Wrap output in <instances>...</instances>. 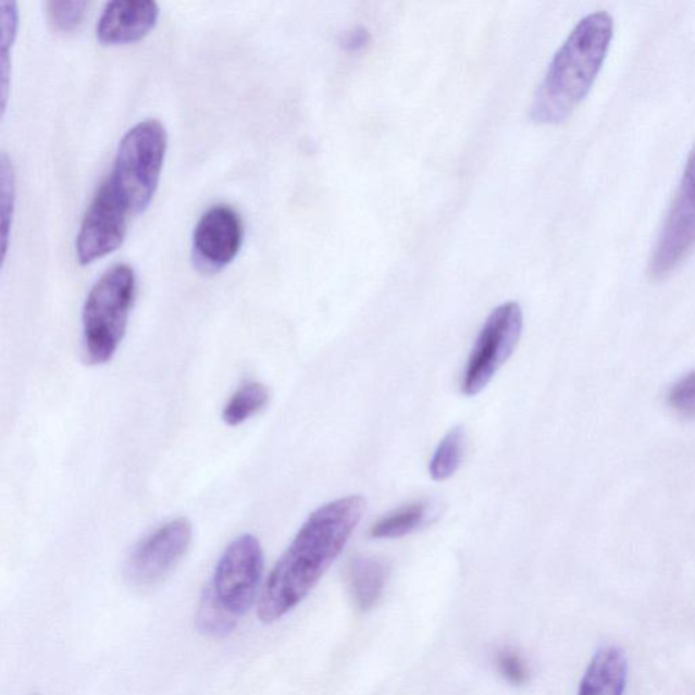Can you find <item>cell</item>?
<instances>
[{
  "instance_id": "9",
  "label": "cell",
  "mask_w": 695,
  "mask_h": 695,
  "mask_svg": "<svg viewBox=\"0 0 695 695\" xmlns=\"http://www.w3.org/2000/svg\"><path fill=\"white\" fill-rule=\"evenodd\" d=\"M131 215L133 213L111 181H103L87 207L76 237V256L80 264H92L116 251L127 237Z\"/></svg>"
},
{
  "instance_id": "8",
  "label": "cell",
  "mask_w": 695,
  "mask_h": 695,
  "mask_svg": "<svg viewBox=\"0 0 695 695\" xmlns=\"http://www.w3.org/2000/svg\"><path fill=\"white\" fill-rule=\"evenodd\" d=\"M194 536L186 518H175L160 525L129 551L124 562V578L135 588H151L165 580L183 560Z\"/></svg>"
},
{
  "instance_id": "1",
  "label": "cell",
  "mask_w": 695,
  "mask_h": 695,
  "mask_svg": "<svg viewBox=\"0 0 695 695\" xmlns=\"http://www.w3.org/2000/svg\"><path fill=\"white\" fill-rule=\"evenodd\" d=\"M365 507L364 497L348 496L311 513L268 576L257 606L262 623L282 620L314 589L342 555Z\"/></svg>"
},
{
  "instance_id": "11",
  "label": "cell",
  "mask_w": 695,
  "mask_h": 695,
  "mask_svg": "<svg viewBox=\"0 0 695 695\" xmlns=\"http://www.w3.org/2000/svg\"><path fill=\"white\" fill-rule=\"evenodd\" d=\"M160 5L151 0H114L103 9L97 24L102 46H127L138 42L154 29Z\"/></svg>"
},
{
  "instance_id": "16",
  "label": "cell",
  "mask_w": 695,
  "mask_h": 695,
  "mask_svg": "<svg viewBox=\"0 0 695 695\" xmlns=\"http://www.w3.org/2000/svg\"><path fill=\"white\" fill-rule=\"evenodd\" d=\"M464 451V431L462 426H456L447 432L430 462L432 480L445 481L452 477L461 467Z\"/></svg>"
},
{
  "instance_id": "13",
  "label": "cell",
  "mask_w": 695,
  "mask_h": 695,
  "mask_svg": "<svg viewBox=\"0 0 695 695\" xmlns=\"http://www.w3.org/2000/svg\"><path fill=\"white\" fill-rule=\"evenodd\" d=\"M350 596L360 611L374 609L386 584V568L372 557H356L348 569Z\"/></svg>"
},
{
  "instance_id": "22",
  "label": "cell",
  "mask_w": 695,
  "mask_h": 695,
  "mask_svg": "<svg viewBox=\"0 0 695 695\" xmlns=\"http://www.w3.org/2000/svg\"><path fill=\"white\" fill-rule=\"evenodd\" d=\"M365 42H369V33L360 29L349 33L346 40H344V47H347L350 51H358V49L365 46Z\"/></svg>"
},
{
  "instance_id": "10",
  "label": "cell",
  "mask_w": 695,
  "mask_h": 695,
  "mask_svg": "<svg viewBox=\"0 0 695 695\" xmlns=\"http://www.w3.org/2000/svg\"><path fill=\"white\" fill-rule=\"evenodd\" d=\"M244 222L232 206L216 204L197 222L191 253L197 270L218 273L232 264L244 244Z\"/></svg>"
},
{
  "instance_id": "15",
  "label": "cell",
  "mask_w": 695,
  "mask_h": 695,
  "mask_svg": "<svg viewBox=\"0 0 695 695\" xmlns=\"http://www.w3.org/2000/svg\"><path fill=\"white\" fill-rule=\"evenodd\" d=\"M426 513H429V505L424 501L404 506L372 525L370 535L375 539L402 538L425 522Z\"/></svg>"
},
{
  "instance_id": "17",
  "label": "cell",
  "mask_w": 695,
  "mask_h": 695,
  "mask_svg": "<svg viewBox=\"0 0 695 695\" xmlns=\"http://www.w3.org/2000/svg\"><path fill=\"white\" fill-rule=\"evenodd\" d=\"M15 204V175L8 156L0 158V216H2V260L8 253L11 222Z\"/></svg>"
},
{
  "instance_id": "5",
  "label": "cell",
  "mask_w": 695,
  "mask_h": 695,
  "mask_svg": "<svg viewBox=\"0 0 695 695\" xmlns=\"http://www.w3.org/2000/svg\"><path fill=\"white\" fill-rule=\"evenodd\" d=\"M166 151V128L156 119L136 124L120 141L108 179L133 215L144 213L154 199Z\"/></svg>"
},
{
  "instance_id": "3",
  "label": "cell",
  "mask_w": 695,
  "mask_h": 695,
  "mask_svg": "<svg viewBox=\"0 0 695 695\" xmlns=\"http://www.w3.org/2000/svg\"><path fill=\"white\" fill-rule=\"evenodd\" d=\"M262 571L260 541L251 534L237 536L224 549L202 591L195 618L197 631L210 638L228 636L255 605Z\"/></svg>"
},
{
  "instance_id": "18",
  "label": "cell",
  "mask_w": 695,
  "mask_h": 695,
  "mask_svg": "<svg viewBox=\"0 0 695 695\" xmlns=\"http://www.w3.org/2000/svg\"><path fill=\"white\" fill-rule=\"evenodd\" d=\"M89 5L85 0H51L46 4L49 24L59 33L75 32L84 22Z\"/></svg>"
},
{
  "instance_id": "7",
  "label": "cell",
  "mask_w": 695,
  "mask_h": 695,
  "mask_svg": "<svg viewBox=\"0 0 695 695\" xmlns=\"http://www.w3.org/2000/svg\"><path fill=\"white\" fill-rule=\"evenodd\" d=\"M695 248V145L649 259L654 278L671 275Z\"/></svg>"
},
{
  "instance_id": "19",
  "label": "cell",
  "mask_w": 695,
  "mask_h": 695,
  "mask_svg": "<svg viewBox=\"0 0 695 695\" xmlns=\"http://www.w3.org/2000/svg\"><path fill=\"white\" fill-rule=\"evenodd\" d=\"M0 25H2V54H0V65H2V96L8 97L10 76V47H13L16 32H18L20 13L18 5L14 2L0 3Z\"/></svg>"
},
{
  "instance_id": "4",
  "label": "cell",
  "mask_w": 695,
  "mask_h": 695,
  "mask_svg": "<svg viewBox=\"0 0 695 695\" xmlns=\"http://www.w3.org/2000/svg\"><path fill=\"white\" fill-rule=\"evenodd\" d=\"M135 297L136 275L128 264L109 268L91 287L82 311V347L87 363L106 364L116 355Z\"/></svg>"
},
{
  "instance_id": "20",
  "label": "cell",
  "mask_w": 695,
  "mask_h": 695,
  "mask_svg": "<svg viewBox=\"0 0 695 695\" xmlns=\"http://www.w3.org/2000/svg\"><path fill=\"white\" fill-rule=\"evenodd\" d=\"M667 402L682 418H695V370L671 386L667 394Z\"/></svg>"
},
{
  "instance_id": "6",
  "label": "cell",
  "mask_w": 695,
  "mask_h": 695,
  "mask_svg": "<svg viewBox=\"0 0 695 695\" xmlns=\"http://www.w3.org/2000/svg\"><path fill=\"white\" fill-rule=\"evenodd\" d=\"M523 331V311L517 302H507L492 311L470 352L461 390L477 396L494 380L496 372L511 358Z\"/></svg>"
},
{
  "instance_id": "14",
  "label": "cell",
  "mask_w": 695,
  "mask_h": 695,
  "mask_svg": "<svg viewBox=\"0 0 695 695\" xmlns=\"http://www.w3.org/2000/svg\"><path fill=\"white\" fill-rule=\"evenodd\" d=\"M270 402V390L260 382H248L233 393L222 410V420L229 426L246 423Z\"/></svg>"
},
{
  "instance_id": "12",
  "label": "cell",
  "mask_w": 695,
  "mask_h": 695,
  "mask_svg": "<svg viewBox=\"0 0 695 695\" xmlns=\"http://www.w3.org/2000/svg\"><path fill=\"white\" fill-rule=\"evenodd\" d=\"M628 678L625 653L605 647L596 653L580 683L578 695H622Z\"/></svg>"
},
{
  "instance_id": "2",
  "label": "cell",
  "mask_w": 695,
  "mask_h": 695,
  "mask_svg": "<svg viewBox=\"0 0 695 695\" xmlns=\"http://www.w3.org/2000/svg\"><path fill=\"white\" fill-rule=\"evenodd\" d=\"M615 36V20L606 11L584 16L558 49L531 103L538 124H560L574 112L598 75Z\"/></svg>"
},
{
  "instance_id": "21",
  "label": "cell",
  "mask_w": 695,
  "mask_h": 695,
  "mask_svg": "<svg viewBox=\"0 0 695 695\" xmlns=\"http://www.w3.org/2000/svg\"><path fill=\"white\" fill-rule=\"evenodd\" d=\"M496 667L499 674L512 686H523L529 682V666L516 649L499 650L496 655Z\"/></svg>"
}]
</instances>
